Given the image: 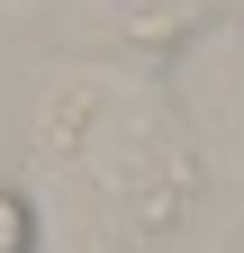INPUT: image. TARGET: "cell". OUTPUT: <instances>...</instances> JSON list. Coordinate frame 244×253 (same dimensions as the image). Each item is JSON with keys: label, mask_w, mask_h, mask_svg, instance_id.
<instances>
[{"label": "cell", "mask_w": 244, "mask_h": 253, "mask_svg": "<svg viewBox=\"0 0 244 253\" xmlns=\"http://www.w3.org/2000/svg\"><path fill=\"white\" fill-rule=\"evenodd\" d=\"M37 145L73 163L81 190L127 217V226H172L199 190V154L172 126V109L127 73H54L37 109Z\"/></svg>", "instance_id": "obj_1"}, {"label": "cell", "mask_w": 244, "mask_h": 253, "mask_svg": "<svg viewBox=\"0 0 244 253\" xmlns=\"http://www.w3.org/2000/svg\"><path fill=\"white\" fill-rule=\"evenodd\" d=\"M0 253H37V208L18 181H0Z\"/></svg>", "instance_id": "obj_2"}]
</instances>
